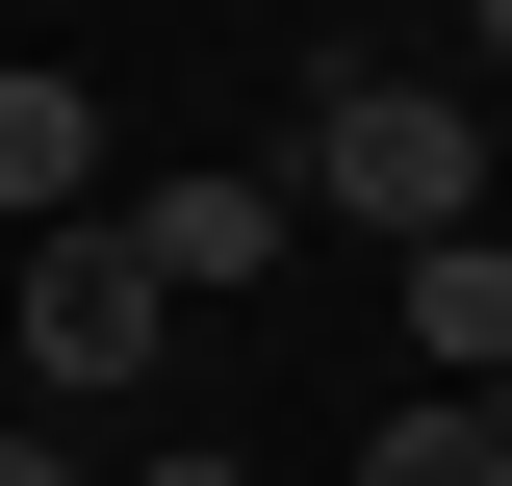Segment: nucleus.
I'll list each match as a JSON object with an SVG mask.
<instances>
[{
	"mask_svg": "<svg viewBox=\"0 0 512 486\" xmlns=\"http://www.w3.org/2000/svg\"><path fill=\"white\" fill-rule=\"evenodd\" d=\"M154 359H180V307H154V256H128V205H77V231H26V384H52V410H128Z\"/></svg>",
	"mask_w": 512,
	"mask_h": 486,
	"instance_id": "2",
	"label": "nucleus"
},
{
	"mask_svg": "<svg viewBox=\"0 0 512 486\" xmlns=\"http://www.w3.org/2000/svg\"><path fill=\"white\" fill-rule=\"evenodd\" d=\"M282 205H359L384 256L487 231V128H461V77H333V103H308V154H282Z\"/></svg>",
	"mask_w": 512,
	"mask_h": 486,
	"instance_id": "1",
	"label": "nucleus"
},
{
	"mask_svg": "<svg viewBox=\"0 0 512 486\" xmlns=\"http://www.w3.org/2000/svg\"><path fill=\"white\" fill-rule=\"evenodd\" d=\"M461 26H487V52H512V0H461Z\"/></svg>",
	"mask_w": 512,
	"mask_h": 486,
	"instance_id": "9",
	"label": "nucleus"
},
{
	"mask_svg": "<svg viewBox=\"0 0 512 486\" xmlns=\"http://www.w3.org/2000/svg\"><path fill=\"white\" fill-rule=\"evenodd\" d=\"M0 486H77V461H52V435H0Z\"/></svg>",
	"mask_w": 512,
	"mask_h": 486,
	"instance_id": "7",
	"label": "nucleus"
},
{
	"mask_svg": "<svg viewBox=\"0 0 512 486\" xmlns=\"http://www.w3.org/2000/svg\"><path fill=\"white\" fill-rule=\"evenodd\" d=\"M410 359H436V410L512 384V231H436V256H410Z\"/></svg>",
	"mask_w": 512,
	"mask_h": 486,
	"instance_id": "3",
	"label": "nucleus"
},
{
	"mask_svg": "<svg viewBox=\"0 0 512 486\" xmlns=\"http://www.w3.org/2000/svg\"><path fill=\"white\" fill-rule=\"evenodd\" d=\"M128 256H154V307L256 282V256H282V180H154V205H128Z\"/></svg>",
	"mask_w": 512,
	"mask_h": 486,
	"instance_id": "4",
	"label": "nucleus"
},
{
	"mask_svg": "<svg viewBox=\"0 0 512 486\" xmlns=\"http://www.w3.org/2000/svg\"><path fill=\"white\" fill-rule=\"evenodd\" d=\"M128 486H231V461H205V435H180V461H128Z\"/></svg>",
	"mask_w": 512,
	"mask_h": 486,
	"instance_id": "8",
	"label": "nucleus"
},
{
	"mask_svg": "<svg viewBox=\"0 0 512 486\" xmlns=\"http://www.w3.org/2000/svg\"><path fill=\"white\" fill-rule=\"evenodd\" d=\"M0 205H26V231H77V205H103V103H77V77H26V52H0Z\"/></svg>",
	"mask_w": 512,
	"mask_h": 486,
	"instance_id": "5",
	"label": "nucleus"
},
{
	"mask_svg": "<svg viewBox=\"0 0 512 486\" xmlns=\"http://www.w3.org/2000/svg\"><path fill=\"white\" fill-rule=\"evenodd\" d=\"M359 486H512V461H487V410H384V435H359Z\"/></svg>",
	"mask_w": 512,
	"mask_h": 486,
	"instance_id": "6",
	"label": "nucleus"
}]
</instances>
